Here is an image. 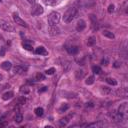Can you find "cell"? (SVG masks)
Instances as JSON below:
<instances>
[{"label":"cell","instance_id":"d6986e66","mask_svg":"<svg viewBox=\"0 0 128 128\" xmlns=\"http://www.w3.org/2000/svg\"><path fill=\"white\" fill-rule=\"evenodd\" d=\"M68 122H69L68 118H62V119H60L59 120V126L60 127H64V126H66V125L68 124Z\"/></svg>","mask_w":128,"mask_h":128},{"label":"cell","instance_id":"cb8c5ba5","mask_svg":"<svg viewBox=\"0 0 128 128\" xmlns=\"http://www.w3.org/2000/svg\"><path fill=\"white\" fill-rule=\"evenodd\" d=\"M92 71H93V73H95V74H100L102 72L101 68H100L99 66H93V67H92Z\"/></svg>","mask_w":128,"mask_h":128},{"label":"cell","instance_id":"2e32d148","mask_svg":"<svg viewBox=\"0 0 128 128\" xmlns=\"http://www.w3.org/2000/svg\"><path fill=\"white\" fill-rule=\"evenodd\" d=\"M14 120L16 123H21L22 120H23V116L21 113H16V115L14 116Z\"/></svg>","mask_w":128,"mask_h":128},{"label":"cell","instance_id":"8d00e7d4","mask_svg":"<svg viewBox=\"0 0 128 128\" xmlns=\"http://www.w3.org/2000/svg\"><path fill=\"white\" fill-rule=\"evenodd\" d=\"M2 79H3V76H2L1 74H0V80H2Z\"/></svg>","mask_w":128,"mask_h":128},{"label":"cell","instance_id":"7c38bea8","mask_svg":"<svg viewBox=\"0 0 128 128\" xmlns=\"http://www.w3.org/2000/svg\"><path fill=\"white\" fill-rule=\"evenodd\" d=\"M11 67H12V64H11L10 61H4L1 63V68L4 70H10Z\"/></svg>","mask_w":128,"mask_h":128},{"label":"cell","instance_id":"7a4b0ae2","mask_svg":"<svg viewBox=\"0 0 128 128\" xmlns=\"http://www.w3.org/2000/svg\"><path fill=\"white\" fill-rule=\"evenodd\" d=\"M60 18H61V16H60V14L58 12H56V11L51 12L48 15V18H47L49 26H56L59 23Z\"/></svg>","mask_w":128,"mask_h":128},{"label":"cell","instance_id":"e575fe53","mask_svg":"<svg viewBox=\"0 0 128 128\" xmlns=\"http://www.w3.org/2000/svg\"><path fill=\"white\" fill-rule=\"evenodd\" d=\"M27 1H28V3H30V4H35L36 0H27Z\"/></svg>","mask_w":128,"mask_h":128},{"label":"cell","instance_id":"603a6c76","mask_svg":"<svg viewBox=\"0 0 128 128\" xmlns=\"http://www.w3.org/2000/svg\"><path fill=\"white\" fill-rule=\"evenodd\" d=\"M22 46H23L24 49L29 50V51H31V50H32V45L30 43H28V42H23V43H22Z\"/></svg>","mask_w":128,"mask_h":128},{"label":"cell","instance_id":"83f0119b","mask_svg":"<svg viewBox=\"0 0 128 128\" xmlns=\"http://www.w3.org/2000/svg\"><path fill=\"white\" fill-rule=\"evenodd\" d=\"M114 9H115V6L113 4H110L109 6H108V9H107V11H108V13H112V12H114Z\"/></svg>","mask_w":128,"mask_h":128},{"label":"cell","instance_id":"44dd1931","mask_svg":"<svg viewBox=\"0 0 128 128\" xmlns=\"http://www.w3.org/2000/svg\"><path fill=\"white\" fill-rule=\"evenodd\" d=\"M106 82L108 83V84H110V85H113V86H115V85H117V81H116L114 78H106Z\"/></svg>","mask_w":128,"mask_h":128},{"label":"cell","instance_id":"4fadbf2b","mask_svg":"<svg viewBox=\"0 0 128 128\" xmlns=\"http://www.w3.org/2000/svg\"><path fill=\"white\" fill-rule=\"evenodd\" d=\"M67 51L70 54H77V53H78V51H79V48H78V46L72 45V46H70V47L67 48Z\"/></svg>","mask_w":128,"mask_h":128},{"label":"cell","instance_id":"277c9868","mask_svg":"<svg viewBox=\"0 0 128 128\" xmlns=\"http://www.w3.org/2000/svg\"><path fill=\"white\" fill-rule=\"evenodd\" d=\"M43 12H44V9L40 4H35L34 6L32 7V10H31V14L33 16H38V15L42 14Z\"/></svg>","mask_w":128,"mask_h":128},{"label":"cell","instance_id":"4316f807","mask_svg":"<svg viewBox=\"0 0 128 128\" xmlns=\"http://www.w3.org/2000/svg\"><path fill=\"white\" fill-rule=\"evenodd\" d=\"M54 72H55V68H54V67H51V68L47 69V70L45 71V73H46L47 75H52V74H54Z\"/></svg>","mask_w":128,"mask_h":128},{"label":"cell","instance_id":"5b68a950","mask_svg":"<svg viewBox=\"0 0 128 128\" xmlns=\"http://www.w3.org/2000/svg\"><path fill=\"white\" fill-rule=\"evenodd\" d=\"M13 20H14V22H15L16 24H18V25H20L22 27H27V26H28V25L26 24V22L24 20H22L19 17V16H18V14H16V13L13 14Z\"/></svg>","mask_w":128,"mask_h":128},{"label":"cell","instance_id":"9a60e30c","mask_svg":"<svg viewBox=\"0 0 128 128\" xmlns=\"http://www.w3.org/2000/svg\"><path fill=\"white\" fill-rule=\"evenodd\" d=\"M102 34H103V36L109 38V39H114V38H115V35L111 31H109V30H103Z\"/></svg>","mask_w":128,"mask_h":128},{"label":"cell","instance_id":"484cf974","mask_svg":"<svg viewBox=\"0 0 128 128\" xmlns=\"http://www.w3.org/2000/svg\"><path fill=\"white\" fill-rule=\"evenodd\" d=\"M29 88H27L26 86H22L21 88H20V92L22 93V94H28L29 93Z\"/></svg>","mask_w":128,"mask_h":128},{"label":"cell","instance_id":"1f68e13d","mask_svg":"<svg viewBox=\"0 0 128 128\" xmlns=\"http://www.w3.org/2000/svg\"><path fill=\"white\" fill-rule=\"evenodd\" d=\"M113 66L115 68H118V67H120V66H121V62H119V61H115Z\"/></svg>","mask_w":128,"mask_h":128},{"label":"cell","instance_id":"74e56055","mask_svg":"<svg viewBox=\"0 0 128 128\" xmlns=\"http://www.w3.org/2000/svg\"><path fill=\"white\" fill-rule=\"evenodd\" d=\"M0 2H1V0H0Z\"/></svg>","mask_w":128,"mask_h":128},{"label":"cell","instance_id":"8fae6325","mask_svg":"<svg viewBox=\"0 0 128 128\" xmlns=\"http://www.w3.org/2000/svg\"><path fill=\"white\" fill-rule=\"evenodd\" d=\"M35 53L36 54H39V55H47L48 52H47V50L44 48L43 46H39V47H37L36 50H35Z\"/></svg>","mask_w":128,"mask_h":128},{"label":"cell","instance_id":"5bb4252c","mask_svg":"<svg viewBox=\"0 0 128 128\" xmlns=\"http://www.w3.org/2000/svg\"><path fill=\"white\" fill-rule=\"evenodd\" d=\"M13 96H14L13 92H12V91H8V92H5V93L3 94V95H2V99L5 100V101H7V100L11 99Z\"/></svg>","mask_w":128,"mask_h":128},{"label":"cell","instance_id":"f546056e","mask_svg":"<svg viewBox=\"0 0 128 128\" xmlns=\"http://www.w3.org/2000/svg\"><path fill=\"white\" fill-rule=\"evenodd\" d=\"M5 52H6V49H5V47H1L0 48V56L3 57L5 55Z\"/></svg>","mask_w":128,"mask_h":128},{"label":"cell","instance_id":"4dcf8cb0","mask_svg":"<svg viewBox=\"0 0 128 128\" xmlns=\"http://www.w3.org/2000/svg\"><path fill=\"white\" fill-rule=\"evenodd\" d=\"M108 62H109V61H108L107 58H103V59L101 60V64H102V65H108Z\"/></svg>","mask_w":128,"mask_h":128},{"label":"cell","instance_id":"ffe728a7","mask_svg":"<svg viewBox=\"0 0 128 128\" xmlns=\"http://www.w3.org/2000/svg\"><path fill=\"white\" fill-rule=\"evenodd\" d=\"M95 42H96L95 37L91 36V37L88 38V40H87V45H88V46H93L94 44H95Z\"/></svg>","mask_w":128,"mask_h":128},{"label":"cell","instance_id":"836d02e7","mask_svg":"<svg viewBox=\"0 0 128 128\" xmlns=\"http://www.w3.org/2000/svg\"><path fill=\"white\" fill-rule=\"evenodd\" d=\"M86 106H87V107H88V106H89V107H93V106H94V104H93L92 102H89V103L86 104Z\"/></svg>","mask_w":128,"mask_h":128},{"label":"cell","instance_id":"d6a6232c","mask_svg":"<svg viewBox=\"0 0 128 128\" xmlns=\"http://www.w3.org/2000/svg\"><path fill=\"white\" fill-rule=\"evenodd\" d=\"M46 90H47V87L44 86V87H42L41 89H39V90H38V92L41 93V92H44V91H46Z\"/></svg>","mask_w":128,"mask_h":128},{"label":"cell","instance_id":"d590c367","mask_svg":"<svg viewBox=\"0 0 128 128\" xmlns=\"http://www.w3.org/2000/svg\"><path fill=\"white\" fill-rule=\"evenodd\" d=\"M6 126V123H0V127H4Z\"/></svg>","mask_w":128,"mask_h":128},{"label":"cell","instance_id":"ba28073f","mask_svg":"<svg viewBox=\"0 0 128 128\" xmlns=\"http://www.w3.org/2000/svg\"><path fill=\"white\" fill-rule=\"evenodd\" d=\"M27 67H24V66H21V65H18V66H15L14 69H13V72L15 74H23L24 72L26 71Z\"/></svg>","mask_w":128,"mask_h":128},{"label":"cell","instance_id":"7402d4cb","mask_svg":"<svg viewBox=\"0 0 128 128\" xmlns=\"http://www.w3.org/2000/svg\"><path fill=\"white\" fill-rule=\"evenodd\" d=\"M94 80H95V78H94V76H89L88 78L85 80V83L87 85H91L94 83Z\"/></svg>","mask_w":128,"mask_h":128},{"label":"cell","instance_id":"8992f818","mask_svg":"<svg viewBox=\"0 0 128 128\" xmlns=\"http://www.w3.org/2000/svg\"><path fill=\"white\" fill-rule=\"evenodd\" d=\"M85 28H86V22L83 19H79L78 22H77V24H76V30L78 32H81Z\"/></svg>","mask_w":128,"mask_h":128},{"label":"cell","instance_id":"d4e9b609","mask_svg":"<svg viewBox=\"0 0 128 128\" xmlns=\"http://www.w3.org/2000/svg\"><path fill=\"white\" fill-rule=\"evenodd\" d=\"M35 79L37 81H42V80L45 79V76H44V74H42V73H37L36 76H35Z\"/></svg>","mask_w":128,"mask_h":128},{"label":"cell","instance_id":"3957f363","mask_svg":"<svg viewBox=\"0 0 128 128\" xmlns=\"http://www.w3.org/2000/svg\"><path fill=\"white\" fill-rule=\"evenodd\" d=\"M0 28L6 32H14V27L8 21H5V20H0Z\"/></svg>","mask_w":128,"mask_h":128},{"label":"cell","instance_id":"ac0fdd59","mask_svg":"<svg viewBox=\"0 0 128 128\" xmlns=\"http://www.w3.org/2000/svg\"><path fill=\"white\" fill-rule=\"evenodd\" d=\"M68 108H69V105H68L67 103H63V104L60 106V108H59V112H60V113H63V112H65V111H67Z\"/></svg>","mask_w":128,"mask_h":128},{"label":"cell","instance_id":"9c48e42d","mask_svg":"<svg viewBox=\"0 0 128 128\" xmlns=\"http://www.w3.org/2000/svg\"><path fill=\"white\" fill-rule=\"evenodd\" d=\"M59 33H60V30L57 28L56 26H50V27H49V34H50V35H52V36L58 35Z\"/></svg>","mask_w":128,"mask_h":128},{"label":"cell","instance_id":"52a82bcc","mask_svg":"<svg viewBox=\"0 0 128 128\" xmlns=\"http://www.w3.org/2000/svg\"><path fill=\"white\" fill-rule=\"evenodd\" d=\"M127 109H128V107H127V103L125 102V103H122L120 106H119V108H118V114H121V115H123L124 117L126 116V112H127Z\"/></svg>","mask_w":128,"mask_h":128},{"label":"cell","instance_id":"f1b7e54d","mask_svg":"<svg viewBox=\"0 0 128 128\" xmlns=\"http://www.w3.org/2000/svg\"><path fill=\"white\" fill-rule=\"evenodd\" d=\"M25 102H26V98H25L24 96H22V97L18 98V103H19V104H24Z\"/></svg>","mask_w":128,"mask_h":128},{"label":"cell","instance_id":"30bf717a","mask_svg":"<svg viewBox=\"0 0 128 128\" xmlns=\"http://www.w3.org/2000/svg\"><path fill=\"white\" fill-rule=\"evenodd\" d=\"M90 19L92 22V29L93 30H97L98 29V23H97V19L95 17V15H90Z\"/></svg>","mask_w":128,"mask_h":128},{"label":"cell","instance_id":"e0dca14e","mask_svg":"<svg viewBox=\"0 0 128 128\" xmlns=\"http://www.w3.org/2000/svg\"><path fill=\"white\" fill-rule=\"evenodd\" d=\"M34 112H35L36 116H38V117H40V116H42V115L44 114V110H43V108H42V107H37V108H35Z\"/></svg>","mask_w":128,"mask_h":128},{"label":"cell","instance_id":"6da1fadb","mask_svg":"<svg viewBox=\"0 0 128 128\" xmlns=\"http://www.w3.org/2000/svg\"><path fill=\"white\" fill-rule=\"evenodd\" d=\"M77 13H78V11H77V9L75 7L68 8L63 15V21L65 22V23H70V22H72L76 18Z\"/></svg>","mask_w":128,"mask_h":128}]
</instances>
